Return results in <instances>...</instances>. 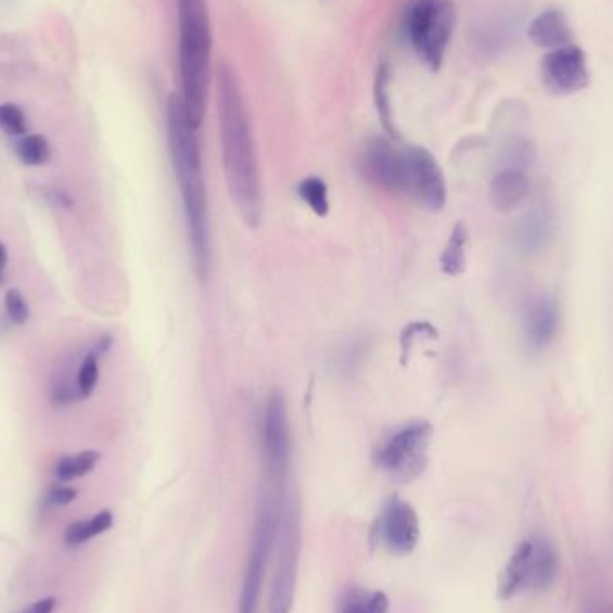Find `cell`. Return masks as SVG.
Masks as SVG:
<instances>
[{
	"mask_svg": "<svg viewBox=\"0 0 613 613\" xmlns=\"http://www.w3.org/2000/svg\"><path fill=\"white\" fill-rule=\"evenodd\" d=\"M217 108L228 192L244 225L257 228L264 216L257 148L238 76L227 65H222L217 74Z\"/></svg>",
	"mask_w": 613,
	"mask_h": 613,
	"instance_id": "obj_1",
	"label": "cell"
},
{
	"mask_svg": "<svg viewBox=\"0 0 613 613\" xmlns=\"http://www.w3.org/2000/svg\"><path fill=\"white\" fill-rule=\"evenodd\" d=\"M167 139L176 181L180 186L194 268L197 277L205 279L210 266V235L202 150L197 129L187 117L186 106L176 93L167 101Z\"/></svg>",
	"mask_w": 613,
	"mask_h": 613,
	"instance_id": "obj_2",
	"label": "cell"
},
{
	"mask_svg": "<svg viewBox=\"0 0 613 613\" xmlns=\"http://www.w3.org/2000/svg\"><path fill=\"white\" fill-rule=\"evenodd\" d=\"M180 24V99L194 128L205 119L210 85L212 29L206 0H176Z\"/></svg>",
	"mask_w": 613,
	"mask_h": 613,
	"instance_id": "obj_3",
	"label": "cell"
},
{
	"mask_svg": "<svg viewBox=\"0 0 613 613\" xmlns=\"http://www.w3.org/2000/svg\"><path fill=\"white\" fill-rule=\"evenodd\" d=\"M560 573V552L544 535H529L516 544L499 577L497 596L502 601L526 592H546Z\"/></svg>",
	"mask_w": 613,
	"mask_h": 613,
	"instance_id": "obj_4",
	"label": "cell"
},
{
	"mask_svg": "<svg viewBox=\"0 0 613 613\" xmlns=\"http://www.w3.org/2000/svg\"><path fill=\"white\" fill-rule=\"evenodd\" d=\"M299 538H302V511L298 497L288 485L279 490V519H277V565L269 592V613H293L296 579H298Z\"/></svg>",
	"mask_w": 613,
	"mask_h": 613,
	"instance_id": "obj_5",
	"label": "cell"
},
{
	"mask_svg": "<svg viewBox=\"0 0 613 613\" xmlns=\"http://www.w3.org/2000/svg\"><path fill=\"white\" fill-rule=\"evenodd\" d=\"M433 438V423L427 420L403 423L376 450V467L393 483L409 485L427 469Z\"/></svg>",
	"mask_w": 613,
	"mask_h": 613,
	"instance_id": "obj_6",
	"label": "cell"
},
{
	"mask_svg": "<svg viewBox=\"0 0 613 613\" xmlns=\"http://www.w3.org/2000/svg\"><path fill=\"white\" fill-rule=\"evenodd\" d=\"M452 0H417L409 11V41L417 56L431 71H439L456 27Z\"/></svg>",
	"mask_w": 613,
	"mask_h": 613,
	"instance_id": "obj_7",
	"label": "cell"
},
{
	"mask_svg": "<svg viewBox=\"0 0 613 613\" xmlns=\"http://www.w3.org/2000/svg\"><path fill=\"white\" fill-rule=\"evenodd\" d=\"M282 486L266 485L263 499L258 502L257 521L253 532L252 554L244 574L239 613H260L264 577L268 569L269 554L273 549L279 519V490Z\"/></svg>",
	"mask_w": 613,
	"mask_h": 613,
	"instance_id": "obj_8",
	"label": "cell"
},
{
	"mask_svg": "<svg viewBox=\"0 0 613 613\" xmlns=\"http://www.w3.org/2000/svg\"><path fill=\"white\" fill-rule=\"evenodd\" d=\"M260 450H263L266 485H288L293 461V433L289 420L288 400L282 389L274 387L264 404L260 422Z\"/></svg>",
	"mask_w": 613,
	"mask_h": 613,
	"instance_id": "obj_9",
	"label": "cell"
},
{
	"mask_svg": "<svg viewBox=\"0 0 613 613\" xmlns=\"http://www.w3.org/2000/svg\"><path fill=\"white\" fill-rule=\"evenodd\" d=\"M375 546L395 557H408L414 551L420 540V521L418 513L408 500L392 497L382 506L371 532Z\"/></svg>",
	"mask_w": 613,
	"mask_h": 613,
	"instance_id": "obj_10",
	"label": "cell"
},
{
	"mask_svg": "<svg viewBox=\"0 0 613 613\" xmlns=\"http://www.w3.org/2000/svg\"><path fill=\"white\" fill-rule=\"evenodd\" d=\"M406 153V192L427 210H444L447 205V181L444 170L425 148H404Z\"/></svg>",
	"mask_w": 613,
	"mask_h": 613,
	"instance_id": "obj_11",
	"label": "cell"
},
{
	"mask_svg": "<svg viewBox=\"0 0 613 613\" xmlns=\"http://www.w3.org/2000/svg\"><path fill=\"white\" fill-rule=\"evenodd\" d=\"M540 73L541 81L554 95H573L590 82L587 54L574 43L547 52L541 60Z\"/></svg>",
	"mask_w": 613,
	"mask_h": 613,
	"instance_id": "obj_12",
	"label": "cell"
},
{
	"mask_svg": "<svg viewBox=\"0 0 613 613\" xmlns=\"http://www.w3.org/2000/svg\"><path fill=\"white\" fill-rule=\"evenodd\" d=\"M362 170L368 180L387 192H406V153L382 137L362 148Z\"/></svg>",
	"mask_w": 613,
	"mask_h": 613,
	"instance_id": "obj_13",
	"label": "cell"
},
{
	"mask_svg": "<svg viewBox=\"0 0 613 613\" xmlns=\"http://www.w3.org/2000/svg\"><path fill=\"white\" fill-rule=\"evenodd\" d=\"M557 230V214L551 202L546 197L536 200L532 206H527L515 222V246L522 255L535 257L546 252L551 244Z\"/></svg>",
	"mask_w": 613,
	"mask_h": 613,
	"instance_id": "obj_14",
	"label": "cell"
},
{
	"mask_svg": "<svg viewBox=\"0 0 613 613\" xmlns=\"http://www.w3.org/2000/svg\"><path fill=\"white\" fill-rule=\"evenodd\" d=\"M560 330V305L549 294H538L527 304L522 316V335L527 348L546 352L557 340Z\"/></svg>",
	"mask_w": 613,
	"mask_h": 613,
	"instance_id": "obj_15",
	"label": "cell"
},
{
	"mask_svg": "<svg viewBox=\"0 0 613 613\" xmlns=\"http://www.w3.org/2000/svg\"><path fill=\"white\" fill-rule=\"evenodd\" d=\"M527 167L505 164L495 173L490 183V200L495 210L510 214L529 200L532 178Z\"/></svg>",
	"mask_w": 613,
	"mask_h": 613,
	"instance_id": "obj_16",
	"label": "cell"
},
{
	"mask_svg": "<svg viewBox=\"0 0 613 613\" xmlns=\"http://www.w3.org/2000/svg\"><path fill=\"white\" fill-rule=\"evenodd\" d=\"M527 37L536 47L549 51L573 43V33L569 27L567 18L560 10H546L541 11L540 15H536L529 24Z\"/></svg>",
	"mask_w": 613,
	"mask_h": 613,
	"instance_id": "obj_17",
	"label": "cell"
},
{
	"mask_svg": "<svg viewBox=\"0 0 613 613\" xmlns=\"http://www.w3.org/2000/svg\"><path fill=\"white\" fill-rule=\"evenodd\" d=\"M335 613H389V599L381 590L352 587L341 596Z\"/></svg>",
	"mask_w": 613,
	"mask_h": 613,
	"instance_id": "obj_18",
	"label": "cell"
},
{
	"mask_svg": "<svg viewBox=\"0 0 613 613\" xmlns=\"http://www.w3.org/2000/svg\"><path fill=\"white\" fill-rule=\"evenodd\" d=\"M467 246L469 228L464 227V222H456L439 257V268L447 277H459L467 271Z\"/></svg>",
	"mask_w": 613,
	"mask_h": 613,
	"instance_id": "obj_19",
	"label": "cell"
},
{
	"mask_svg": "<svg viewBox=\"0 0 613 613\" xmlns=\"http://www.w3.org/2000/svg\"><path fill=\"white\" fill-rule=\"evenodd\" d=\"M114 526V513L108 510L99 511L88 521H79L68 527L65 533L67 546L78 547L85 541L92 540L95 536L103 535Z\"/></svg>",
	"mask_w": 613,
	"mask_h": 613,
	"instance_id": "obj_20",
	"label": "cell"
},
{
	"mask_svg": "<svg viewBox=\"0 0 613 613\" xmlns=\"http://www.w3.org/2000/svg\"><path fill=\"white\" fill-rule=\"evenodd\" d=\"M101 454L98 450H82L76 456H65L56 464V477L63 483L79 480L82 475L90 474L99 463Z\"/></svg>",
	"mask_w": 613,
	"mask_h": 613,
	"instance_id": "obj_21",
	"label": "cell"
},
{
	"mask_svg": "<svg viewBox=\"0 0 613 613\" xmlns=\"http://www.w3.org/2000/svg\"><path fill=\"white\" fill-rule=\"evenodd\" d=\"M298 194L302 202L309 206L316 216L325 217L329 214V187L318 176H309L299 181Z\"/></svg>",
	"mask_w": 613,
	"mask_h": 613,
	"instance_id": "obj_22",
	"label": "cell"
},
{
	"mask_svg": "<svg viewBox=\"0 0 613 613\" xmlns=\"http://www.w3.org/2000/svg\"><path fill=\"white\" fill-rule=\"evenodd\" d=\"M16 155L24 164L38 167L51 161V145L41 135H27L16 142Z\"/></svg>",
	"mask_w": 613,
	"mask_h": 613,
	"instance_id": "obj_23",
	"label": "cell"
},
{
	"mask_svg": "<svg viewBox=\"0 0 613 613\" xmlns=\"http://www.w3.org/2000/svg\"><path fill=\"white\" fill-rule=\"evenodd\" d=\"M387 82H389L387 68H379L375 81L376 112L381 115L382 124H384V128L387 129V133H392L393 137H397V129H395V123H393L392 103H389V90H387Z\"/></svg>",
	"mask_w": 613,
	"mask_h": 613,
	"instance_id": "obj_24",
	"label": "cell"
},
{
	"mask_svg": "<svg viewBox=\"0 0 613 613\" xmlns=\"http://www.w3.org/2000/svg\"><path fill=\"white\" fill-rule=\"evenodd\" d=\"M436 340L438 337V330L434 329L429 321H412L406 329L403 330L400 335V348H403V365H408L409 354L417 345L418 341Z\"/></svg>",
	"mask_w": 613,
	"mask_h": 613,
	"instance_id": "obj_25",
	"label": "cell"
},
{
	"mask_svg": "<svg viewBox=\"0 0 613 613\" xmlns=\"http://www.w3.org/2000/svg\"><path fill=\"white\" fill-rule=\"evenodd\" d=\"M99 354L88 352L81 361L78 371V392L79 397L88 398L92 395L93 389L98 386L99 381Z\"/></svg>",
	"mask_w": 613,
	"mask_h": 613,
	"instance_id": "obj_26",
	"label": "cell"
},
{
	"mask_svg": "<svg viewBox=\"0 0 613 613\" xmlns=\"http://www.w3.org/2000/svg\"><path fill=\"white\" fill-rule=\"evenodd\" d=\"M0 129L13 137L26 133V115L21 106L13 103L0 104Z\"/></svg>",
	"mask_w": 613,
	"mask_h": 613,
	"instance_id": "obj_27",
	"label": "cell"
},
{
	"mask_svg": "<svg viewBox=\"0 0 613 613\" xmlns=\"http://www.w3.org/2000/svg\"><path fill=\"white\" fill-rule=\"evenodd\" d=\"M4 307L5 312L10 316V320L16 325H24L29 320V305H27L26 299L22 296L18 289H11L4 296Z\"/></svg>",
	"mask_w": 613,
	"mask_h": 613,
	"instance_id": "obj_28",
	"label": "cell"
},
{
	"mask_svg": "<svg viewBox=\"0 0 613 613\" xmlns=\"http://www.w3.org/2000/svg\"><path fill=\"white\" fill-rule=\"evenodd\" d=\"M76 497H78V490L68 488V486H56L47 495V502L52 506H67L76 500Z\"/></svg>",
	"mask_w": 613,
	"mask_h": 613,
	"instance_id": "obj_29",
	"label": "cell"
},
{
	"mask_svg": "<svg viewBox=\"0 0 613 613\" xmlns=\"http://www.w3.org/2000/svg\"><path fill=\"white\" fill-rule=\"evenodd\" d=\"M58 601L54 598L38 599L18 613H52L56 609Z\"/></svg>",
	"mask_w": 613,
	"mask_h": 613,
	"instance_id": "obj_30",
	"label": "cell"
},
{
	"mask_svg": "<svg viewBox=\"0 0 613 613\" xmlns=\"http://www.w3.org/2000/svg\"><path fill=\"white\" fill-rule=\"evenodd\" d=\"M8 264V250H5L4 243L0 241V268H5Z\"/></svg>",
	"mask_w": 613,
	"mask_h": 613,
	"instance_id": "obj_31",
	"label": "cell"
},
{
	"mask_svg": "<svg viewBox=\"0 0 613 613\" xmlns=\"http://www.w3.org/2000/svg\"><path fill=\"white\" fill-rule=\"evenodd\" d=\"M4 282V268H0V284Z\"/></svg>",
	"mask_w": 613,
	"mask_h": 613,
	"instance_id": "obj_32",
	"label": "cell"
}]
</instances>
